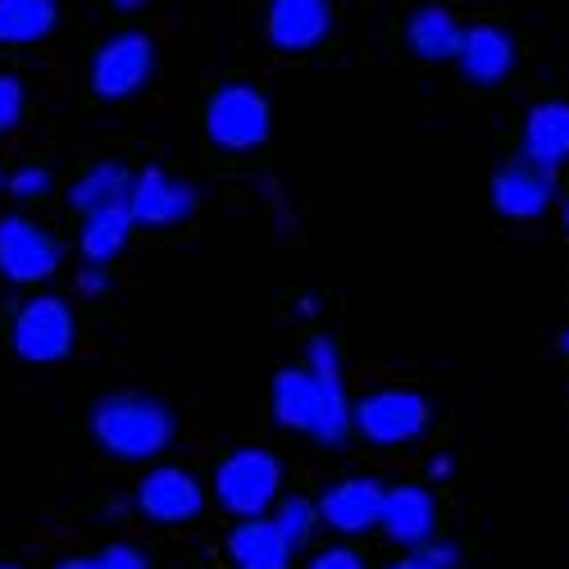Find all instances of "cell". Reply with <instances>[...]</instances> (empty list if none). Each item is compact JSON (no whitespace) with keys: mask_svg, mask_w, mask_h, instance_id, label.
Returning a JSON list of instances; mask_svg holds the SVG:
<instances>
[{"mask_svg":"<svg viewBox=\"0 0 569 569\" xmlns=\"http://www.w3.org/2000/svg\"><path fill=\"white\" fill-rule=\"evenodd\" d=\"M132 210H128V201H119V206H101V210H91L87 214V223H82V256L91 260V264H110L123 247H128V237H132Z\"/></svg>","mask_w":569,"mask_h":569,"instance_id":"d6986e66","label":"cell"},{"mask_svg":"<svg viewBox=\"0 0 569 569\" xmlns=\"http://www.w3.org/2000/svg\"><path fill=\"white\" fill-rule=\"evenodd\" d=\"M273 419L282 429L310 433L319 442H342L351 433V401L342 388V360L328 338L310 342L306 369H282L273 378Z\"/></svg>","mask_w":569,"mask_h":569,"instance_id":"6da1fadb","label":"cell"},{"mask_svg":"<svg viewBox=\"0 0 569 569\" xmlns=\"http://www.w3.org/2000/svg\"><path fill=\"white\" fill-rule=\"evenodd\" d=\"M282 488V465L260 451V447H242L228 460H219L214 469V497L223 510H232L237 519H256L278 501Z\"/></svg>","mask_w":569,"mask_h":569,"instance_id":"3957f363","label":"cell"},{"mask_svg":"<svg viewBox=\"0 0 569 569\" xmlns=\"http://www.w3.org/2000/svg\"><path fill=\"white\" fill-rule=\"evenodd\" d=\"M273 525L282 529V538H288L292 551H297V547H306V542L315 538V529H319V506L306 501V497L273 501Z\"/></svg>","mask_w":569,"mask_h":569,"instance_id":"7402d4cb","label":"cell"},{"mask_svg":"<svg viewBox=\"0 0 569 569\" xmlns=\"http://www.w3.org/2000/svg\"><path fill=\"white\" fill-rule=\"evenodd\" d=\"M460 37H465V28L442 6H423L406 23V41H410V51L419 60H456Z\"/></svg>","mask_w":569,"mask_h":569,"instance_id":"ac0fdd59","label":"cell"},{"mask_svg":"<svg viewBox=\"0 0 569 569\" xmlns=\"http://www.w3.org/2000/svg\"><path fill=\"white\" fill-rule=\"evenodd\" d=\"M97 565L101 569H147V556H141L137 547H128V542H114L97 556Z\"/></svg>","mask_w":569,"mask_h":569,"instance_id":"484cf974","label":"cell"},{"mask_svg":"<svg viewBox=\"0 0 569 569\" xmlns=\"http://www.w3.org/2000/svg\"><path fill=\"white\" fill-rule=\"evenodd\" d=\"M10 192H14L19 201H32V197H41V192H51V173L37 169V164H28V169H19V173L10 178Z\"/></svg>","mask_w":569,"mask_h":569,"instance_id":"cb8c5ba5","label":"cell"},{"mask_svg":"<svg viewBox=\"0 0 569 569\" xmlns=\"http://www.w3.org/2000/svg\"><path fill=\"white\" fill-rule=\"evenodd\" d=\"M451 469H456L451 456H433V460H429V473H433V479H451Z\"/></svg>","mask_w":569,"mask_h":569,"instance_id":"f1b7e54d","label":"cell"},{"mask_svg":"<svg viewBox=\"0 0 569 569\" xmlns=\"http://www.w3.org/2000/svg\"><path fill=\"white\" fill-rule=\"evenodd\" d=\"M19 114H23V87H19V78L0 73V132H10L19 123Z\"/></svg>","mask_w":569,"mask_h":569,"instance_id":"603a6c76","label":"cell"},{"mask_svg":"<svg viewBox=\"0 0 569 569\" xmlns=\"http://www.w3.org/2000/svg\"><path fill=\"white\" fill-rule=\"evenodd\" d=\"M56 569H101V565L97 560H60Z\"/></svg>","mask_w":569,"mask_h":569,"instance_id":"f546056e","label":"cell"},{"mask_svg":"<svg viewBox=\"0 0 569 569\" xmlns=\"http://www.w3.org/2000/svg\"><path fill=\"white\" fill-rule=\"evenodd\" d=\"M269 128H273V114H269V101L256 87H242V82L219 87L210 97V106H206V132L223 151L260 147V141L269 137Z\"/></svg>","mask_w":569,"mask_h":569,"instance_id":"277c9868","label":"cell"},{"mask_svg":"<svg viewBox=\"0 0 569 569\" xmlns=\"http://www.w3.org/2000/svg\"><path fill=\"white\" fill-rule=\"evenodd\" d=\"M415 560H423L429 569H456V560H460V551H456V542H419L415 547Z\"/></svg>","mask_w":569,"mask_h":569,"instance_id":"d4e9b609","label":"cell"},{"mask_svg":"<svg viewBox=\"0 0 569 569\" xmlns=\"http://www.w3.org/2000/svg\"><path fill=\"white\" fill-rule=\"evenodd\" d=\"M306 569H365V560L351 547H323Z\"/></svg>","mask_w":569,"mask_h":569,"instance_id":"4316f807","label":"cell"},{"mask_svg":"<svg viewBox=\"0 0 569 569\" xmlns=\"http://www.w3.org/2000/svg\"><path fill=\"white\" fill-rule=\"evenodd\" d=\"M151 69H156L151 37L147 32H119L101 46L97 60H91V87H97V97H106V101H123L137 87H147Z\"/></svg>","mask_w":569,"mask_h":569,"instance_id":"52a82bcc","label":"cell"},{"mask_svg":"<svg viewBox=\"0 0 569 569\" xmlns=\"http://www.w3.org/2000/svg\"><path fill=\"white\" fill-rule=\"evenodd\" d=\"M378 515H383V488L373 479H347L319 497V519L347 538L378 529Z\"/></svg>","mask_w":569,"mask_h":569,"instance_id":"7c38bea8","label":"cell"},{"mask_svg":"<svg viewBox=\"0 0 569 569\" xmlns=\"http://www.w3.org/2000/svg\"><path fill=\"white\" fill-rule=\"evenodd\" d=\"M551 201H556V178L533 160H515L492 178V206L506 219H538L547 214Z\"/></svg>","mask_w":569,"mask_h":569,"instance_id":"30bf717a","label":"cell"},{"mask_svg":"<svg viewBox=\"0 0 569 569\" xmlns=\"http://www.w3.org/2000/svg\"><path fill=\"white\" fill-rule=\"evenodd\" d=\"M110 6H114V10H123V14H132V10L147 6V0H110Z\"/></svg>","mask_w":569,"mask_h":569,"instance_id":"4dcf8cb0","label":"cell"},{"mask_svg":"<svg viewBox=\"0 0 569 569\" xmlns=\"http://www.w3.org/2000/svg\"><path fill=\"white\" fill-rule=\"evenodd\" d=\"M128 210L137 223H178L197 210V192L164 169H141L128 187Z\"/></svg>","mask_w":569,"mask_h":569,"instance_id":"8fae6325","label":"cell"},{"mask_svg":"<svg viewBox=\"0 0 569 569\" xmlns=\"http://www.w3.org/2000/svg\"><path fill=\"white\" fill-rule=\"evenodd\" d=\"M388 569H429V565H423V560H415V556H410V560H397V565H388Z\"/></svg>","mask_w":569,"mask_h":569,"instance_id":"1f68e13d","label":"cell"},{"mask_svg":"<svg viewBox=\"0 0 569 569\" xmlns=\"http://www.w3.org/2000/svg\"><path fill=\"white\" fill-rule=\"evenodd\" d=\"M91 433L119 460H151L173 438V415L156 397L114 392V397H101L97 410H91Z\"/></svg>","mask_w":569,"mask_h":569,"instance_id":"7a4b0ae2","label":"cell"},{"mask_svg":"<svg viewBox=\"0 0 569 569\" xmlns=\"http://www.w3.org/2000/svg\"><path fill=\"white\" fill-rule=\"evenodd\" d=\"M56 19H60L56 0H0V41L10 46L41 41L56 28Z\"/></svg>","mask_w":569,"mask_h":569,"instance_id":"ffe728a7","label":"cell"},{"mask_svg":"<svg viewBox=\"0 0 569 569\" xmlns=\"http://www.w3.org/2000/svg\"><path fill=\"white\" fill-rule=\"evenodd\" d=\"M228 556L237 569H288L292 542L282 538V529L273 519L256 515V519H242V525L228 533Z\"/></svg>","mask_w":569,"mask_h":569,"instance_id":"2e32d148","label":"cell"},{"mask_svg":"<svg viewBox=\"0 0 569 569\" xmlns=\"http://www.w3.org/2000/svg\"><path fill=\"white\" fill-rule=\"evenodd\" d=\"M333 28L328 0H269V41L278 51H310Z\"/></svg>","mask_w":569,"mask_h":569,"instance_id":"4fadbf2b","label":"cell"},{"mask_svg":"<svg viewBox=\"0 0 569 569\" xmlns=\"http://www.w3.org/2000/svg\"><path fill=\"white\" fill-rule=\"evenodd\" d=\"M78 292H87V297H101V292H110V273H106L101 264L82 269V273H78Z\"/></svg>","mask_w":569,"mask_h":569,"instance_id":"83f0119b","label":"cell"},{"mask_svg":"<svg viewBox=\"0 0 569 569\" xmlns=\"http://www.w3.org/2000/svg\"><path fill=\"white\" fill-rule=\"evenodd\" d=\"M351 429H360L378 447L415 442L423 429H429V401L419 392H406V388L369 392L360 406H351Z\"/></svg>","mask_w":569,"mask_h":569,"instance_id":"5b68a950","label":"cell"},{"mask_svg":"<svg viewBox=\"0 0 569 569\" xmlns=\"http://www.w3.org/2000/svg\"><path fill=\"white\" fill-rule=\"evenodd\" d=\"M525 160L556 169L569 160V101H542L525 119Z\"/></svg>","mask_w":569,"mask_h":569,"instance_id":"e0dca14e","label":"cell"},{"mask_svg":"<svg viewBox=\"0 0 569 569\" xmlns=\"http://www.w3.org/2000/svg\"><path fill=\"white\" fill-rule=\"evenodd\" d=\"M60 269V242L41 232L32 219H0V273L10 282H46Z\"/></svg>","mask_w":569,"mask_h":569,"instance_id":"ba28073f","label":"cell"},{"mask_svg":"<svg viewBox=\"0 0 569 569\" xmlns=\"http://www.w3.org/2000/svg\"><path fill=\"white\" fill-rule=\"evenodd\" d=\"M0 569H19V565H0Z\"/></svg>","mask_w":569,"mask_h":569,"instance_id":"e575fe53","label":"cell"},{"mask_svg":"<svg viewBox=\"0 0 569 569\" xmlns=\"http://www.w3.org/2000/svg\"><path fill=\"white\" fill-rule=\"evenodd\" d=\"M128 187H132L128 169H119V164H97V169H87V173L73 182L69 201H73V210L91 214V210H101V206L128 201Z\"/></svg>","mask_w":569,"mask_h":569,"instance_id":"44dd1931","label":"cell"},{"mask_svg":"<svg viewBox=\"0 0 569 569\" xmlns=\"http://www.w3.org/2000/svg\"><path fill=\"white\" fill-rule=\"evenodd\" d=\"M378 529L401 547H419L429 542L438 529V501L429 488H392L383 492V515H378Z\"/></svg>","mask_w":569,"mask_h":569,"instance_id":"5bb4252c","label":"cell"},{"mask_svg":"<svg viewBox=\"0 0 569 569\" xmlns=\"http://www.w3.org/2000/svg\"><path fill=\"white\" fill-rule=\"evenodd\" d=\"M560 351H565V356H569V328H565V338H560Z\"/></svg>","mask_w":569,"mask_h":569,"instance_id":"d6a6232c","label":"cell"},{"mask_svg":"<svg viewBox=\"0 0 569 569\" xmlns=\"http://www.w3.org/2000/svg\"><path fill=\"white\" fill-rule=\"evenodd\" d=\"M456 60H460V69H465L469 82L492 87V82H501V78L515 69V41H510V32H501V28H492V23L465 28Z\"/></svg>","mask_w":569,"mask_h":569,"instance_id":"9a60e30c","label":"cell"},{"mask_svg":"<svg viewBox=\"0 0 569 569\" xmlns=\"http://www.w3.org/2000/svg\"><path fill=\"white\" fill-rule=\"evenodd\" d=\"M14 351L32 365H56L73 351V310L60 297H32L14 315Z\"/></svg>","mask_w":569,"mask_h":569,"instance_id":"8992f818","label":"cell"},{"mask_svg":"<svg viewBox=\"0 0 569 569\" xmlns=\"http://www.w3.org/2000/svg\"><path fill=\"white\" fill-rule=\"evenodd\" d=\"M201 506H206L201 483L178 465H160L137 483V510L147 519H156V525H182V519H197Z\"/></svg>","mask_w":569,"mask_h":569,"instance_id":"9c48e42d","label":"cell"},{"mask_svg":"<svg viewBox=\"0 0 569 569\" xmlns=\"http://www.w3.org/2000/svg\"><path fill=\"white\" fill-rule=\"evenodd\" d=\"M560 214H565V228H569V201H565V210H560Z\"/></svg>","mask_w":569,"mask_h":569,"instance_id":"836d02e7","label":"cell"}]
</instances>
